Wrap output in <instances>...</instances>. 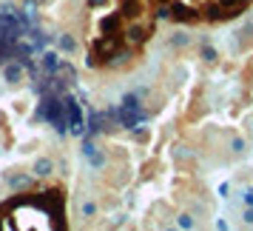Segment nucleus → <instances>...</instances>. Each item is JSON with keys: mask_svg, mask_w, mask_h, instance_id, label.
<instances>
[{"mask_svg": "<svg viewBox=\"0 0 253 231\" xmlns=\"http://www.w3.org/2000/svg\"><path fill=\"white\" fill-rule=\"evenodd\" d=\"M117 117L123 120V126L126 128H134L145 117V112H142V106H139V94H126V100H123V106H120V112H117Z\"/></svg>", "mask_w": 253, "mask_h": 231, "instance_id": "1", "label": "nucleus"}, {"mask_svg": "<svg viewBox=\"0 0 253 231\" xmlns=\"http://www.w3.org/2000/svg\"><path fill=\"white\" fill-rule=\"evenodd\" d=\"M3 80L6 83H20L23 80V66H20V60H14V63H9V66L3 69Z\"/></svg>", "mask_w": 253, "mask_h": 231, "instance_id": "2", "label": "nucleus"}, {"mask_svg": "<svg viewBox=\"0 0 253 231\" xmlns=\"http://www.w3.org/2000/svg\"><path fill=\"white\" fill-rule=\"evenodd\" d=\"M57 49L66 52V55H77V40H74L71 35H60L57 37Z\"/></svg>", "mask_w": 253, "mask_h": 231, "instance_id": "3", "label": "nucleus"}, {"mask_svg": "<svg viewBox=\"0 0 253 231\" xmlns=\"http://www.w3.org/2000/svg\"><path fill=\"white\" fill-rule=\"evenodd\" d=\"M199 58L205 60V63H216V60H219V52L211 46L208 40H202V46H199Z\"/></svg>", "mask_w": 253, "mask_h": 231, "instance_id": "4", "label": "nucleus"}, {"mask_svg": "<svg viewBox=\"0 0 253 231\" xmlns=\"http://www.w3.org/2000/svg\"><path fill=\"white\" fill-rule=\"evenodd\" d=\"M51 172H54V163L48 160V157H40L35 163V177H48Z\"/></svg>", "mask_w": 253, "mask_h": 231, "instance_id": "5", "label": "nucleus"}, {"mask_svg": "<svg viewBox=\"0 0 253 231\" xmlns=\"http://www.w3.org/2000/svg\"><path fill=\"white\" fill-rule=\"evenodd\" d=\"M6 183L12 185V188H26L29 177H23V174H6Z\"/></svg>", "mask_w": 253, "mask_h": 231, "instance_id": "6", "label": "nucleus"}, {"mask_svg": "<svg viewBox=\"0 0 253 231\" xmlns=\"http://www.w3.org/2000/svg\"><path fill=\"white\" fill-rule=\"evenodd\" d=\"M85 160H88V166H91L94 172H100V169L105 166V154H100V151H94L91 157H85Z\"/></svg>", "mask_w": 253, "mask_h": 231, "instance_id": "7", "label": "nucleus"}, {"mask_svg": "<svg viewBox=\"0 0 253 231\" xmlns=\"http://www.w3.org/2000/svg\"><path fill=\"white\" fill-rule=\"evenodd\" d=\"M97 211H100V208H97V203H94V200H85V203L80 206L83 217H97Z\"/></svg>", "mask_w": 253, "mask_h": 231, "instance_id": "8", "label": "nucleus"}, {"mask_svg": "<svg viewBox=\"0 0 253 231\" xmlns=\"http://www.w3.org/2000/svg\"><path fill=\"white\" fill-rule=\"evenodd\" d=\"M188 43H191V37L185 35V32H179V35H173V37H171V46H173V49H185Z\"/></svg>", "mask_w": 253, "mask_h": 231, "instance_id": "9", "label": "nucleus"}, {"mask_svg": "<svg viewBox=\"0 0 253 231\" xmlns=\"http://www.w3.org/2000/svg\"><path fill=\"white\" fill-rule=\"evenodd\" d=\"M176 226H179V229H196V223H194L191 214H179V217H176Z\"/></svg>", "mask_w": 253, "mask_h": 231, "instance_id": "10", "label": "nucleus"}, {"mask_svg": "<svg viewBox=\"0 0 253 231\" xmlns=\"http://www.w3.org/2000/svg\"><path fill=\"white\" fill-rule=\"evenodd\" d=\"M245 149H248V146H245L242 137H230V151H233V154H242Z\"/></svg>", "mask_w": 253, "mask_h": 231, "instance_id": "11", "label": "nucleus"}, {"mask_svg": "<svg viewBox=\"0 0 253 231\" xmlns=\"http://www.w3.org/2000/svg\"><path fill=\"white\" fill-rule=\"evenodd\" d=\"M43 63H46L48 69L54 71V69H57V66H60V58H57V55H54V52H48L46 58H43Z\"/></svg>", "mask_w": 253, "mask_h": 231, "instance_id": "12", "label": "nucleus"}, {"mask_svg": "<svg viewBox=\"0 0 253 231\" xmlns=\"http://www.w3.org/2000/svg\"><path fill=\"white\" fill-rule=\"evenodd\" d=\"M94 151H97V143H94V140H83V154H85V157H91Z\"/></svg>", "mask_w": 253, "mask_h": 231, "instance_id": "13", "label": "nucleus"}, {"mask_svg": "<svg viewBox=\"0 0 253 231\" xmlns=\"http://www.w3.org/2000/svg\"><path fill=\"white\" fill-rule=\"evenodd\" d=\"M242 200H245V206H253V191H242Z\"/></svg>", "mask_w": 253, "mask_h": 231, "instance_id": "14", "label": "nucleus"}, {"mask_svg": "<svg viewBox=\"0 0 253 231\" xmlns=\"http://www.w3.org/2000/svg\"><path fill=\"white\" fill-rule=\"evenodd\" d=\"M245 223H253V206H251V211H245Z\"/></svg>", "mask_w": 253, "mask_h": 231, "instance_id": "15", "label": "nucleus"}, {"mask_svg": "<svg viewBox=\"0 0 253 231\" xmlns=\"http://www.w3.org/2000/svg\"><path fill=\"white\" fill-rule=\"evenodd\" d=\"M251 131H253V123H251Z\"/></svg>", "mask_w": 253, "mask_h": 231, "instance_id": "16", "label": "nucleus"}]
</instances>
